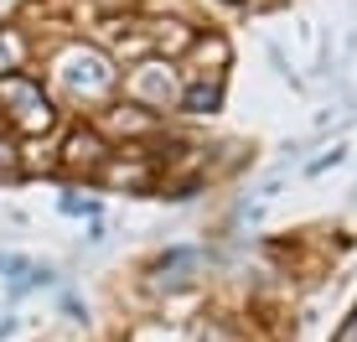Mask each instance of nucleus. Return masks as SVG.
<instances>
[{
	"instance_id": "obj_2",
	"label": "nucleus",
	"mask_w": 357,
	"mask_h": 342,
	"mask_svg": "<svg viewBox=\"0 0 357 342\" xmlns=\"http://www.w3.org/2000/svg\"><path fill=\"white\" fill-rule=\"evenodd\" d=\"M63 78H68L78 94H98V89H109V63H104L98 52H73L68 68H63Z\"/></svg>"
},
{
	"instance_id": "obj_4",
	"label": "nucleus",
	"mask_w": 357,
	"mask_h": 342,
	"mask_svg": "<svg viewBox=\"0 0 357 342\" xmlns=\"http://www.w3.org/2000/svg\"><path fill=\"white\" fill-rule=\"evenodd\" d=\"M187 109H192V114H207V109H218V89H187Z\"/></svg>"
},
{
	"instance_id": "obj_7",
	"label": "nucleus",
	"mask_w": 357,
	"mask_h": 342,
	"mask_svg": "<svg viewBox=\"0 0 357 342\" xmlns=\"http://www.w3.org/2000/svg\"><path fill=\"white\" fill-rule=\"evenodd\" d=\"M0 78H6V47H0Z\"/></svg>"
},
{
	"instance_id": "obj_5",
	"label": "nucleus",
	"mask_w": 357,
	"mask_h": 342,
	"mask_svg": "<svg viewBox=\"0 0 357 342\" xmlns=\"http://www.w3.org/2000/svg\"><path fill=\"white\" fill-rule=\"evenodd\" d=\"M0 171H16V151H10L6 140H0Z\"/></svg>"
},
{
	"instance_id": "obj_3",
	"label": "nucleus",
	"mask_w": 357,
	"mask_h": 342,
	"mask_svg": "<svg viewBox=\"0 0 357 342\" xmlns=\"http://www.w3.org/2000/svg\"><path fill=\"white\" fill-rule=\"evenodd\" d=\"M63 161L83 166V171H98V166H104V140H98L93 130H73L68 145H63Z\"/></svg>"
},
{
	"instance_id": "obj_1",
	"label": "nucleus",
	"mask_w": 357,
	"mask_h": 342,
	"mask_svg": "<svg viewBox=\"0 0 357 342\" xmlns=\"http://www.w3.org/2000/svg\"><path fill=\"white\" fill-rule=\"evenodd\" d=\"M0 109H6L21 130H47V125H52V104H47V94L36 89L31 78H21V73H6V78H0Z\"/></svg>"
},
{
	"instance_id": "obj_6",
	"label": "nucleus",
	"mask_w": 357,
	"mask_h": 342,
	"mask_svg": "<svg viewBox=\"0 0 357 342\" xmlns=\"http://www.w3.org/2000/svg\"><path fill=\"white\" fill-rule=\"evenodd\" d=\"M337 342H357V316H352V322H347V327L337 332Z\"/></svg>"
}]
</instances>
